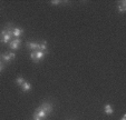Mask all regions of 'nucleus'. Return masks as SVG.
Here are the masks:
<instances>
[{"label": "nucleus", "instance_id": "nucleus-1", "mask_svg": "<svg viewBox=\"0 0 126 120\" xmlns=\"http://www.w3.org/2000/svg\"><path fill=\"white\" fill-rule=\"evenodd\" d=\"M20 45H21L20 38H15L14 40H11L9 42V47H10V49H12V50H18L20 47Z\"/></svg>", "mask_w": 126, "mask_h": 120}, {"label": "nucleus", "instance_id": "nucleus-2", "mask_svg": "<svg viewBox=\"0 0 126 120\" xmlns=\"http://www.w3.org/2000/svg\"><path fill=\"white\" fill-rule=\"evenodd\" d=\"M41 108H43V110L45 111L46 113H47V116L49 115V113H51L52 111V105L50 104V102H44L43 105H41Z\"/></svg>", "mask_w": 126, "mask_h": 120}, {"label": "nucleus", "instance_id": "nucleus-3", "mask_svg": "<svg viewBox=\"0 0 126 120\" xmlns=\"http://www.w3.org/2000/svg\"><path fill=\"white\" fill-rule=\"evenodd\" d=\"M27 47H28L31 51H37V50H39V43L33 42V41H29V42L27 43Z\"/></svg>", "mask_w": 126, "mask_h": 120}, {"label": "nucleus", "instance_id": "nucleus-4", "mask_svg": "<svg viewBox=\"0 0 126 120\" xmlns=\"http://www.w3.org/2000/svg\"><path fill=\"white\" fill-rule=\"evenodd\" d=\"M21 35H24V29L22 28H14L12 29V36L16 38H19Z\"/></svg>", "mask_w": 126, "mask_h": 120}, {"label": "nucleus", "instance_id": "nucleus-5", "mask_svg": "<svg viewBox=\"0 0 126 120\" xmlns=\"http://www.w3.org/2000/svg\"><path fill=\"white\" fill-rule=\"evenodd\" d=\"M35 113H36V115H37V116H38V117H40L41 119H44V118H46V117H47V113H46L45 111L43 110V108H41V107H38V108L36 109Z\"/></svg>", "mask_w": 126, "mask_h": 120}, {"label": "nucleus", "instance_id": "nucleus-6", "mask_svg": "<svg viewBox=\"0 0 126 120\" xmlns=\"http://www.w3.org/2000/svg\"><path fill=\"white\" fill-rule=\"evenodd\" d=\"M104 111H105V113L108 115V116H110V115L114 113V109H113V107L110 106V105H106V106L104 107Z\"/></svg>", "mask_w": 126, "mask_h": 120}, {"label": "nucleus", "instance_id": "nucleus-7", "mask_svg": "<svg viewBox=\"0 0 126 120\" xmlns=\"http://www.w3.org/2000/svg\"><path fill=\"white\" fill-rule=\"evenodd\" d=\"M20 87H21V90L24 92H26V91H29V90L31 89V85L29 82H27V81H25L24 83H22L21 86H20Z\"/></svg>", "mask_w": 126, "mask_h": 120}, {"label": "nucleus", "instance_id": "nucleus-8", "mask_svg": "<svg viewBox=\"0 0 126 120\" xmlns=\"http://www.w3.org/2000/svg\"><path fill=\"white\" fill-rule=\"evenodd\" d=\"M46 53H47V51H41V50H37V51H36V56H37V59H38L39 61H40V60H43Z\"/></svg>", "mask_w": 126, "mask_h": 120}, {"label": "nucleus", "instance_id": "nucleus-9", "mask_svg": "<svg viewBox=\"0 0 126 120\" xmlns=\"http://www.w3.org/2000/svg\"><path fill=\"white\" fill-rule=\"evenodd\" d=\"M11 59H10V57H9V54L8 53H3L2 56H1V61L3 62V64H6V62H9Z\"/></svg>", "mask_w": 126, "mask_h": 120}, {"label": "nucleus", "instance_id": "nucleus-10", "mask_svg": "<svg viewBox=\"0 0 126 120\" xmlns=\"http://www.w3.org/2000/svg\"><path fill=\"white\" fill-rule=\"evenodd\" d=\"M39 50H41V51H47V42H46V40H44L41 43H39Z\"/></svg>", "mask_w": 126, "mask_h": 120}, {"label": "nucleus", "instance_id": "nucleus-11", "mask_svg": "<svg viewBox=\"0 0 126 120\" xmlns=\"http://www.w3.org/2000/svg\"><path fill=\"white\" fill-rule=\"evenodd\" d=\"M119 12H125L126 11V1H122V5L118 6Z\"/></svg>", "mask_w": 126, "mask_h": 120}, {"label": "nucleus", "instance_id": "nucleus-12", "mask_svg": "<svg viewBox=\"0 0 126 120\" xmlns=\"http://www.w3.org/2000/svg\"><path fill=\"white\" fill-rule=\"evenodd\" d=\"M30 59L33 62H39V60L37 59V56H36V51H31L30 53Z\"/></svg>", "mask_w": 126, "mask_h": 120}, {"label": "nucleus", "instance_id": "nucleus-13", "mask_svg": "<svg viewBox=\"0 0 126 120\" xmlns=\"http://www.w3.org/2000/svg\"><path fill=\"white\" fill-rule=\"evenodd\" d=\"M24 82H25V79H24V78L20 77V76H19V77H17V79H16V83H17V85H18V86H21Z\"/></svg>", "mask_w": 126, "mask_h": 120}, {"label": "nucleus", "instance_id": "nucleus-14", "mask_svg": "<svg viewBox=\"0 0 126 120\" xmlns=\"http://www.w3.org/2000/svg\"><path fill=\"white\" fill-rule=\"evenodd\" d=\"M51 3H52L54 6H58L59 3H62V1H60V0H52Z\"/></svg>", "mask_w": 126, "mask_h": 120}, {"label": "nucleus", "instance_id": "nucleus-15", "mask_svg": "<svg viewBox=\"0 0 126 120\" xmlns=\"http://www.w3.org/2000/svg\"><path fill=\"white\" fill-rule=\"evenodd\" d=\"M5 67H6V65L3 64L2 61H0V72H1V71H3V70H5Z\"/></svg>", "mask_w": 126, "mask_h": 120}, {"label": "nucleus", "instance_id": "nucleus-16", "mask_svg": "<svg viewBox=\"0 0 126 120\" xmlns=\"http://www.w3.org/2000/svg\"><path fill=\"white\" fill-rule=\"evenodd\" d=\"M8 54H9V57H10V59H15L16 58V53H15V52H8Z\"/></svg>", "mask_w": 126, "mask_h": 120}, {"label": "nucleus", "instance_id": "nucleus-17", "mask_svg": "<svg viewBox=\"0 0 126 120\" xmlns=\"http://www.w3.org/2000/svg\"><path fill=\"white\" fill-rule=\"evenodd\" d=\"M33 120H43V119H41L40 117H38L36 113H33Z\"/></svg>", "mask_w": 126, "mask_h": 120}, {"label": "nucleus", "instance_id": "nucleus-18", "mask_svg": "<svg viewBox=\"0 0 126 120\" xmlns=\"http://www.w3.org/2000/svg\"><path fill=\"white\" fill-rule=\"evenodd\" d=\"M121 120H126V116H123V118H122Z\"/></svg>", "mask_w": 126, "mask_h": 120}, {"label": "nucleus", "instance_id": "nucleus-19", "mask_svg": "<svg viewBox=\"0 0 126 120\" xmlns=\"http://www.w3.org/2000/svg\"><path fill=\"white\" fill-rule=\"evenodd\" d=\"M69 120H74V119H69Z\"/></svg>", "mask_w": 126, "mask_h": 120}, {"label": "nucleus", "instance_id": "nucleus-20", "mask_svg": "<svg viewBox=\"0 0 126 120\" xmlns=\"http://www.w3.org/2000/svg\"><path fill=\"white\" fill-rule=\"evenodd\" d=\"M0 58H1V56H0Z\"/></svg>", "mask_w": 126, "mask_h": 120}]
</instances>
